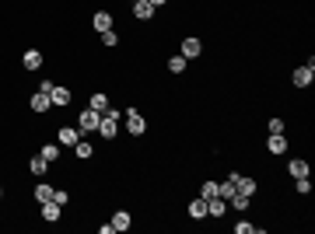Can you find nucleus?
<instances>
[{
	"instance_id": "f257e3e1",
	"label": "nucleus",
	"mask_w": 315,
	"mask_h": 234,
	"mask_svg": "<svg viewBox=\"0 0 315 234\" xmlns=\"http://www.w3.org/2000/svg\"><path fill=\"white\" fill-rule=\"evenodd\" d=\"M123 116H126V133H130V137H144V133H147V119L140 116L137 109H126Z\"/></svg>"
},
{
	"instance_id": "f03ea898",
	"label": "nucleus",
	"mask_w": 315,
	"mask_h": 234,
	"mask_svg": "<svg viewBox=\"0 0 315 234\" xmlns=\"http://www.w3.org/2000/svg\"><path fill=\"white\" fill-rule=\"evenodd\" d=\"M123 116V112H116V109H112V105H109V112H105V116H102V122H99V133L105 140H112L119 133V126H116V119Z\"/></svg>"
},
{
	"instance_id": "7ed1b4c3",
	"label": "nucleus",
	"mask_w": 315,
	"mask_h": 234,
	"mask_svg": "<svg viewBox=\"0 0 315 234\" xmlns=\"http://www.w3.org/2000/svg\"><path fill=\"white\" fill-rule=\"evenodd\" d=\"M99 122H102V116L95 112V109H84V112H77V130H81V137H84V133H91V130H99Z\"/></svg>"
},
{
	"instance_id": "20e7f679",
	"label": "nucleus",
	"mask_w": 315,
	"mask_h": 234,
	"mask_svg": "<svg viewBox=\"0 0 315 234\" xmlns=\"http://www.w3.org/2000/svg\"><path fill=\"white\" fill-rule=\"evenodd\" d=\"M70 88H63V84H53V91H49V101L56 105V109H63V105H70Z\"/></svg>"
},
{
	"instance_id": "39448f33",
	"label": "nucleus",
	"mask_w": 315,
	"mask_h": 234,
	"mask_svg": "<svg viewBox=\"0 0 315 234\" xmlns=\"http://www.w3.org/2000/svg\"><path fill=\"white\" fill-rule=\"evenodd\" d=\"M77 140H81V130H77V126H63V130L56 133V143H63V147H74Z\"/></svg>"
},
{
	"instance_id": "423d86ee",
	"label": "nucleus",
	"mask_w": 315,
	"mask_h": 234,
	"mask_svg": "<svg viewBox=\"0 0 315 234\" xmlns=\"http://www.w3.org/2000/svg\"><path fill=\"white\" fill-rule=\"evenodd\" d=\"M200 53H203V42H200V39H193V35L182 39V56H186V59H196Z\"/></svg>"
},
{
	"instance_id": "0eeeda50",
	"label": "nucleus",
	"mask_w": 315,
	"mask_h": 234,
	"mask_svg": "<svg viewBox=\"0 0 315 234\" xmlns=\"http://www.w3.org/2000/svg\"><path fill=\"white\" fill-rule=\"evenodd\" d=\"M60 210H63V206L53 203V199H49V203H42V220H46V224H60Z\"/></svg>"
},
{
	"instance_id": "6e6552de",
	"label": "nucleus",
	"mask_w": 315,
	"mask_h": 234,
	"mask_svg": "<svg viewBox=\"0 0 315 234\" xmlns=\"http://www.w3.org/2000/svg\"><path fill=\"white\" fill-rule=\"evenodd\" d=\"M312 80H315V70H312V67H298V70H294V88H308Z\"/></svg>"
},
{
	"instance_id": "1a4fd4ad",
	"label": "nucleus",
	"mask_w": 315,
	"mask_h": 234,
	"mask_svg": "<svg viewBox=\"0 0 315 234\" xmlns=\"http://www.w3.org/2000/svg\"><path fill=\"white\" fill-rule=\"evenodd\" d=\"M21 63H25V70H39V67H42V53H39V49H25Z\"/></svg>"
},
{
	"instance_id": "9d476101",
	"label": "nucleus",
	"mask_w": 315,
	"mask_h": 234,
	"mask_svg": "<svg viewBox=\"0 0 315 234\" xmlns=\"http://www.w3.org/2000/svg\"><path fill=\"white\" fill-rule=\"evenodd\" d=\"M266 151H270V154H284V151H287V140H284V133H270V140H266Z\"/></svg>"
},
{
	"instance_id": "9b49d317",
	"label": "nucleus",
	"mask_w": 315,
	"mask_h": 234,
	"mask_svg": "<svg viewBox=\"0 0 315 234\" xmlns=\"http://www.w3.org/2000/svg\"><path fill=\"white\" fill-rule=\"evenodd\" d=\"M28 172H32V175H35V178H42V175H46V172H49V161H46V157H42V154H35V157H32V161H28Z\"/></svg>"
},
{
	"instance_id": "f8f14e48",
	"label": "nucleus",
	"mask_w": 315,
	"mask_h": 234,
	"mask_svg": "<svg viewBox=\"0 0 315 234\" xmlns=\"http://www.w3.org/2000/svg\"><path fill=\"white\" fill-rule=\"evenodd\" d=\"M235 189L242 196H249V199H252V196H256V182H252V178H245V175H235Z\"/></svg>"
},
{
	"instance_id": "ddd939ff",
	"label": "nucleus",
	"mask_w": 315,
	"mask_h": 234,
	"mask_svg": "<svg viewBox=\"0 0 315 234\" xmlns=\"http://www.w3.org/2000/svg\"><path fill=\"white\" fill-rule=\"evenodd\" d=\"M133 14H137L140 21H151L154 18V7H151L147 0H133Z\"/></svg>"
},
{
	"instance_id": "4468645a",
	"label": "nucleus",
	"mask_w": 315,
	"mask_h": 234,
	"mask_svg": "<svg viewBox=\"0 0 315 234\" xmlns=\"http://www.w3.org/2000/svg\"><path fill=\"white\" fill-rule=\"evenodd\" d=\"M32 109H35V112H49V109H53L49 95H46V91H35V95H32Z\"/></svg>"
},
{
	"instance_id": "2eb2a0df",
	"label": "nucleus",
	"mask_w": 315,
	"mask_h": 234,
	"mask_svg": "<svg viewBox=\"0 0 315 234\" xmlns=\"http://www.w3.org/2000/svg\"><path fill=\"white\" fill-rule=\"evenodd\" d=\"M88 109H95L99 116H105V112H109V98L102 95V91H95V95H91V101H88Z\"/></svg>"
},
{
	"instance_id": "dca6fc26",
	"label": "nucleus",
	"mask_w": 315,
	"mask_h": 234,
	"mask_svg": "<svg viewBox=\"0 0 315 234\" xmlns=\"http://www.w3.org/2000/svg\"><path fill=\"white\" fill-rule=\"evenodd\" d=\"M189 217H193V220H203V217H207V199H203V196H196V199L189 203Z\"/></svg>"
},
{
	"instance_id": "f3484780",
	"label": "nucleus",
	"mask_w": 315,
	"mask_h": 234,
	"mask_svg": "<svg viewBox=\"0 0 315 234\" xmlns=\"http://www.w3.org/2000/svg\"><path fill=\"white\" fill-rule=\"evenodd\" d=\"M91 25H95L99 32H109V28H112V14H109V11H99V14L91 18Z\"/></svg>"
},
{
	"instance_id": "a211bd4d",
	"label": "nucleus",
	"mask_w": 315,
	"mask_h": 234,
	"mask_svg": "<svg viewBox=\"0 0 315 234\" xmlns=\"http://www.w3.org/2000/svg\"><path fill=\"white\" fill-rule=\"evenodd\" d=\"M287 172H291L294 178H308V161H291Z\"/></svg>"
},
{
	"instance_id": "6ab92c4d",
	"label": "nucleus",
	"mask_w": 315,
	"mask_h": 234,
	"mask_svg": "<svg viewBox=\"0 0 315 234\" xmlns=\"http://www.w3.org/2000/svg\"><path fill=\"white\" fill-rule=\"evenodd\" d=\"M112 231H130V214H126V210H119V214L112 217Z\"/></svg>"
},
{
	"instance_id": "aec40b11",
	"label": "nucleus",
	"mask_w": 315,
	"mask_h": 234,
	"mask_svg": "<svg viewBox=\"0 0 315 234\" xmlns=\"http://www.w3.org/2000/svg\"><path fill=\"white\" fill-rule=\"evenodd\" d=\"M74 154H77V157H81V161H88V157L95 154V147H91V143H84V137H81V140H77V143H74Z\"/></svg>"
},
{
	"instance_id": "412c9836",
	"label": "nucleus",
	"mask_w": 315,
	"mask_h": 234,
	"mask_svg": "<svg viewBox=\"0 0 315 234\" xmlns=\"http://www.w3.org/2000/svg\"><path fill=\"white\" fill-rule=\"evenodd\" d=\"M35 199H39V203H49V199H53V185H46V182H39V185H35Z\"/></svg>"
},
{
	"instance_id": "4be33fe9",
	"label": "nucleus",
	"mask_w": 315,
	"mask_h": 234,
	"mask_svg": "<svg viewBox=\"0 0 315 234\" xmlns=\"http://www.w3.org/2000/svg\"><path fill=\"white\" fill-rule=\"evenodd\" d=\"M186 63H189L186 56H168V70H172V74H182V70H186Z\"/></svg>"
},
{
	"instance_id": "5701e85b",
	"label": "nucleus",
	"mask_w": 315,
	"mask_h": 234,
	"mask_svg": "<svg viewBox=\"0 0 315 234\" xmlns=\"http://www.w3.org/2000/svg\"><path fill=\"white\" fill-rule=\"evenodd\" d=\"M228 203L235 206L238 214H242V210H249V196H242V193H235V196H231V199H228Z\"/></svg>"
},
{
	"instance_id": "b1692460",
	"label": "nucleus",
	"mask_w": 315,
	"mask_h": 234,
	"mask_svg": "<svg viewBox=\"0 0 315 234\" xmlns=\"http://www.w3.org/2000/svg\"><path fill=\"white\" fill-rule=\"evenodd\" d=\"M42 157H46L49 164H53V161H60V147H56V143H46V147H42Z\"/></svg>"
},
{
	"instance_id": "393cba45",
	"label": "nucleus",
	"mask_w": 315,
	"mask_h": 234,
	"mask_svg": "<svg viewBox=\"0 0 315 234\" xmlns=\"http://www.w3.org/2000/svg\"><path fill=\"white\" fill-rule=\"evenodd\" d=\"M99 35H102V42H105L109 49H116V46H119V35L112 32V28H109V32H99Z\"/></svg>"
},
{
	"instance_id": "a878e982",
	"label": "nucleus",
	"mask_w": 315,
	"mask_h": 234,
	"mask_svg": "<svg viewBox=\"0 0 315 234\" xmlns=\"http://www.w3.org/2000/svg\"><path fill=\"white\" fill-rule=\"evenodd\" d=\"M200 196H203V199H214L217 196V182H203V185H200Z\"/></svg>"
},
{
	"instance_id": "bb28decb",
	"label": "nucleus",
	"mask_w": 315,
	"mask_h": 234,
	"mask_svg": "<svg viewBox=\"0 0 315 234\" xmlns=\"http://www.w3.org/2000/svg\"><path fill=\"white\" fill-rule=\"evenodd\" d=\"M298 196H312V182H308V178H298Z\"/></svg>"
},
{
	"instance_id": "cd10ccee",
	"label": "nucleus",
	"mask_w": 315,
	"mask_h": 234,
	"mask_svg": "<svg viewBox=\"0 0 315 234\" xmlns=\"http://www.w3.org/2000/svg\"><path fill=\"white\" fill-rule=\"evenodd\" d=\"M67 199H70V196L63 193V189H53V203H60V206H67Z\"/></svg>"
},
{
	"instance_id": "c85d7f7f",
	"label": "nucleus",
	"mask_w": 315,
	"mask_h": 234,
	"mask_svg": "<svg viewBox=\"0 0 315 234\" xmlns=\"http://www.w3.org/2000/svg\"><path fill=\"white\" fill-rule=\"evenodd\" d=\"M270 133H284V119H270Z\"/></svg>"
},
{
	"instance_id": "c756f323",
	"label": "nucleus",
	"mask_w": 315,
	"mask_h": 234,
	"mask_svg": "<svg viewBox=\"0 0 315 234\" xmlns=\"http://www.w3.org/2000/svg\"><path fill=\"white\" fill-rule=\"evenodd\" d=\"M235 231H238V234H249V231H252V224H249V220H238Z\"/></svg>"
},
{
	"instance_id": "7c9ffc66",
	"label": "nucleus",
	"mask_w": 315,
	"mask_h": 234,
	"mask_svg": "<svg viewBox=\"0 0 315 234\" xmlns=\"http://www.w3.org/2000/svg\"><path fill=\"white\" fill-rule=\"evenodd\" d=\"M147 4H151V7H165L168 0H147Z\"/></svg>"
},
{
	"instance_id": "2f4dec72",
	"label": "nucleus",
	"mask_w": 315,
	"mask_h": 234,
	"mask_svg": "<svg viewBox=\"0 0 315 234\" xmlns=\"http://www.w3.org/2000/svg\"><path fill=\"white\" fill-rule=\"evenodd\" d=\"M0 196H4V189H0Z\"/></svg>"
}]
</instances>
